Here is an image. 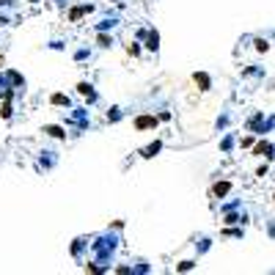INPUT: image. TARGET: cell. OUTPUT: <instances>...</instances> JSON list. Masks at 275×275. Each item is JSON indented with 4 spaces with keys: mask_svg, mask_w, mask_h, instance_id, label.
<instances>
[{
    "mask_svg": "<svg viewBox=\"0 0 275 275\" xmlns=\"http://www.w3.org/2000/svg\"><path fill=\"white\" fill-rule=\"evenodd\" d=\"M226 190H229V184H215V190H212V193H215V196H223Z\"/></svg>",
    "mask_w": 275,
    "mask_h": 275,
    "instance_id": "7a4b0ae2",
    "label": "cell"
},
{
    "mask_svg": "<svg viewBox=\"0 0 275 275\" xmlns=\"http://www.w3.org/2000/svg\"><path fill=\"white\" fill-rule=\"evenodd\" d=\"M135 124H138V127H140V129H146V127H154L157 121H154V119H149V116H143V119H138Z\"/></svg>",
    "mask_w": 275,
    "mask_h": 275,
    "instance_id": "6da1fadb",
    "label": "cell"
}]
</instances>
